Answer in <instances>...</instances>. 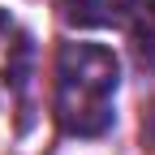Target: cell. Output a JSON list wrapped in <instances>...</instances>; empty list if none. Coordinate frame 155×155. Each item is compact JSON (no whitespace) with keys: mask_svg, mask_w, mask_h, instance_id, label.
I'll return each mask as SVG.
<instances>
[{"mask_svg":"<svg viewBox=\"0 0 155 155\" xmlns=\"http://www.w3.org/2000/svg\"><path fill=\"white\" fill-rule=\"evenodd\" d=\"M129 30H134V52H138V61L155 69V0H134Z\"/></svg>","mask_w":155,"mask_h":155,"instance_id":"obj_4","label":"cell"},{"mask_svg":"<svg viewBox=\"0 0 155 155\" xmlns=\"http://www.w3.org/2000/svg\"><path fill=\"white\" fill-rule=\"evenodd\" d=\"M116 91H121V61L104 43L73 39L56 52V121L73 138H99L116 121Z\"/></svg>","mask_w":155,"mask_h":155,"instance_id":"obj_1","label":"cell"},{"mask_svg":"<svg viewBox=\"0 0 155 155\" xmlns=\"http://www.w3.org/2000/svg\"><path fill=\"white\" fill-rule=\"evenodd\" d=\"M30 61H35V43H30L26 26L0 9V108H13L17 95L26 91Z\"/></svg>","mask_w":155,"mask_h":155,"instance_id":"obj_2","label":"cell"},{"mask_svg":"<svg viewBox=\"0 0 155 155\" xmlns=\"http://www.w3.org/2000/svg\"><path fill=\"white\" fill-rule=\"evenodd\" d=\"M65 9L82 26H121L129 22L134 0H65Z\"/></svg>","mask_w":155,"mask_h":155,"instance_id":"obj_3","label":"cell"}]
</instances>
